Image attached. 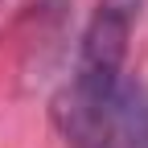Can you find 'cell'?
Wrapping results in <instances>:
<instances>
[{
  "instance_id": "2",
  "label": "cell",
  "mask_w": 148,
  "mask_h": 148,
  "mask_svg": "<svg viewBox=\"0 0 148 148\" xmlns=\"http://www.w3.org/2000/svg\"><path fill=\"white\" fill-rule=\"evenodd\" d=\"M82 148H148V86L140 78L115 82Z\"/></svg>"
},
{
  "instance_id": "1",
  "label": "cell",
  "mask_w": 148,
  "mask_h": 148,
  "mask_svg": "<svg viewBox=\"0 0 148 148\" xmlns=\"http://www.w3.org/2000/svg\"><path fill=\"white\" fill-rule=\"evenodd\" d=\"M127 33H132V12L123 4H103L90 25L82 33L78 45V62H74V74L66 90L58 95V127L66 132V140L86 144L90 127H95V115L103 99L115 90V82L123 78V53H127Z\"/></svg>"
}]
</instances>
